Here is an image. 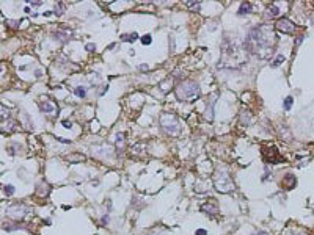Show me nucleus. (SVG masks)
<instances>
[{
	"instance_id": "nucleus-1",
	"label": "nucleus",
	"mask_w": 314,
	"mask_h": 235,
	"mask_svg": "<svg viewBox=\"0 0 314 235\" xmlns=\"http://www.w3.org/2000/svg\"><path fill=\"white\" fill-rule=\"evenodd\" d=\"M276 42V36L272 27L259 25L250 30L244 41V47L248 53L256 55L259 58H267L272 53L273 46Z\"/></svg>"
},
{
	"instance_id": "nucleus-2",
	"label": "nucleus",
	"mask_w": 314,
	"mask_h": 235,
	"mask_svg": "<svg viewBox=\"0 0 314 235\" xmlns=\"http://www.w3.org/2000/svg\"><path fill=\"white\" fill-rule=\"evenodd\" d=\"M176 96L179 101L186 102V101H192V99H196L201 93L200 89V85L196 82H193V80H184L181 82L178 86H176Z\"/></svg>"
},
{
	"instance_id": "nucleus-3",
	"label": "nucleus",
	"mask_w": 314,
	"mask_h": 235,
	"mask_svg": "<svg viewBox=\"0 0 314 235\" xmlns=\"http://www.w3.org/2000/svg\"><path fill=\"white\" fill-rule=\"evenodd\" d=\"M159 122L162 125V129L168 135H171V137H178L182 132V125H181L179 117L173 113H162L159 117Z\"/></svg>"
},
{
	"instance_id": "nucleus-4",
	"label": "nucleus",
	"mask_w": 314,
	"mask_h": 235,
	"mask_svg": "<svg viewBox=\"0 0 314 235\" xmlns=\"http://www.w3.org/2000/svg\"><path fill=\"white\" fill-rule=\"evenodd\" d=\"M214 187L217 191L220 193H231L236 190V185L233 182V179H231L229 173L226 169H218L215 171L214 174Z\"/></svg>"
},
{
	"instance_id": "nucleus-5",
	"label": "nucleus",
	"mask_w": 314,
	"mask_h": 235,
	"mask_svg": "<svg viewBox=\"0 0 314 235\" xmlns=\"http://www.w3.org/2000/svg\"><path fill=\"white\" fill-rule=\"evenodd\" d=\"M29 213H30V207H27L25 204H11L6 209V215L14 221L24 220L25 215H29Z\"/></svg>"
},
{
	"instance_id": "nucleus-6",
	"label": "nucleus",
	"mask_w": 314,
	"mask_h": 235,
	"mask_svg": "<svg viewBox=\"0 0 314 235\" xmlns=\"http://www.w3.org/2000/svg\"><path fill=\"white\" fill-rule=\"evenodd\" d=\"M262 157H264V160L267 161V163H270V165L280 163V161L284 160L280 154H278L276 147H273V146H270V147H262Z\"/></svg>"
},
{
	"instance_id": "nucleus-7",
	"label": "nucleus",
	"mask_w": 314,
	"mask_h": 235,
	"mask_svg": "<svg viewBox=\"0 0 314 235\" xmlns=\"http://www.w3.org/2000/svg\"><path fill=\"white\" fill-rule=\"evenodd\" d=\"M275 28L278 31H283V33H294L295 24L291 22L289 19H286V17H283V19H278V22L275 24Z\"/></svg>"
},
{
	"instance_id": "nucleus-8",
	"label": "nucleus",
	"mask_w": 314,
	"mask_h": 235,
	"mask_svg": "<svg viewBox=\"0 0 314 235\" xmlns=\"http://www.w3.org/2000/svg\"><path fill=\"white\" fill-rule=\"evenodd\" d=\"M215 101H217V94H212L210 99L207 101V104H206V113H204V116H206L207 121H212V119H214V107H215Z\"/></svg>"
},
{
	"instance_id": "nucleus-9",
	"label": "nucleus",
	"mask_w": 314,
	"mask_h": 235,
	"mask_svg": "<svg viewBox=\"0 0 314 235\" xmlns=\"http://www.w3.org/2000/svg\"><path fill=\"white\" fill-rule=\"evenodd\" d=\"M201 210L204 213H207V215H210V216H215V215H218V205H217L215 201H210L207 204H203Z\"/></svg>"
},
{
	"instance_id": "nucleus-10",
	"label": "nucleus",
	"mask_w": 314,
	"mask_h": 235,
	"mask_svg": "<svg viewBox=\"0 0 314 235\" xmlns=\"http://www.w3.org/2000/svg\"><path fill=\"white\" fill-rule=\"evenodd\" d=\"M49 193H50V185L47 182H44V180H41V182L38 184V187H36V196L46 197Z\"/></svg>"
},
{
	"instance_id": "nucleus-11",
	"label": "nucleus",
	"mask_w": 314,
	"mask_h": 235,
	"mask_svg": "<svg viewBox=\"0 0 314 235\" xmlns=\"http://www.w3.org/2000/svg\"><path fill=\"white\" fill-rule=\"evenodd\" d=\"M281 185H283L286 190H292L295 185H297V179H295L292 174H286L284 179H283V182H281Z\"/></svg>"
},
{
	"instance_id": "nucleus-12",
	"label": "nucleus",
	"mask_w": 314,
	"mask_h": 235,
	"mask_svg": "<svg viewBox=\"0 0 314 235\" xmlns=\"http://www.w3.org/2000/svg\"><path fill=\"white\" fill-rule=\"evenodd\" d=\"M251 10H253V6H251L250 2H242L241 6H239L237 14H239V16H245V14H248V13H251Z\"/></svg>"
},
{
	"instance_id": "nucleus-13",
	"label": "nucleus",
	"mask_w": 314,
	"mask_h": 235,
	"mask_svg": "<svg viewBox=\"0 0 314 235\" xmlns=\"http://www.w3.org/2000/svg\"><path fill=\"white\" fill-rule=\"evenodd\" d=\"M278 14H280V8L276 5H270L269 8H267V11H265V16L269 17V19H273V17H276Z\"/></svg>"
},
{
	"instance_id": "nucleus-14",
	"label": "nucleus",
	"mask_w": 314,
	"mask_h": 235,
	"mask_svg": "<svg viewBox=\"0 0 314 235\" xmlns=\"http://www.w3.org/2000/svg\"><path fill=\"white\" fill-rule=\"evenodd\" d=\"M124 144H126L124 133H118V135H116V151H118V152H123V151H124Z\"/></svg>"
},
{
	"instance_id": "nucleus-15",
	"label": "nucleus",
	"mask_w": 314,
	"mask_h": 235,
	"mask_svg": "<svg viewBox=\"0 0 314 235\" xmlns=\"http://www.w3.org/2000/svg\"><path fill=\"white\" fill-rule=\"evenodd\" d=\"M39 108H41V111L47 113V114H50V113L55 111V107H53L50 102H39Z\"/></svg>"
},
{
	"instance_id": "nucleus-16",
	"label": "nucleus",
	"mask_w": 314,
	"mask_h": 235,
	"mask_svg": "<svg viewBox=\"0 0 314 235\" xmlns=\"http://www.w3.org/2000/svg\"><path fill=\"white\" fill-rule=\"evenodd\" d=\"M69 163H79V161H84L85 160V155H82V154H71V155L66 157Z\"/></svg>"
},
{
	"instance_id": "nucleus-17",
	"label": "nucleus",
	"mask_w": 314,
	"mask_h": 235,
	"mask_svg": "<svg viewBox=\"0 0 314 235\" xmlns=\"http://www.w3.org/2000/svg\"><path fill=\"white\" fill-rule=\"evenodd\" d=\"M250 121H251L250 111H242V113H241V122L245 124V125H248V124H250Z\"/></svg>"
},
{
	"instance_id": "nucleus-18",
	"label": "nucleus",
	"mask_w": 314,
	"mask_h": 235,
	"mask_svg": "<svg viewBox=\"0 0 314 235\" xmlns=\"http://www.w3.org/2000/svg\"><path fill=\"white\" fill-rule=\"evenodd\" d=\"M137 38H138V35L134 31V33H129V35H123L121 36V39L123 41H126V42H134V41H137Z\"/></svg>"
},
{
	"instance_id": "nucleus-19",
	"label": "nucleus",
	"mask_w": 314,
	"mask_h": 235,
	"mask_svg": "<svg viewBox=\"0 0 314 235\" xmlns=\"http://www.w3.org/2000/svg\"><path fill=\"white\" fill-rule=\"evenodd\" d=\"M74 94H76L77 97H80V99H84L87 96V88L85 86H77L76 89H74Z\"/></svg>"
},
{
	"instance_id": "nucleus-20",
	"label": "nucleus",
	"mask_w": 314,
	"mask_h": 235,
	"mask_svg": "<svg viewBox=\"0 0 314 235\" xmlns=\"http://www.w3.org/2000/svg\"><path fill=\"white\" fill-rule=\"evenodd\" d=\"M281 135H284V137H286V141H291V140H292V135H291L289 129L286 127V125H281Z\"/></svg>"
},
{
	"instance_id": "nucleus-21",
	"label": "nucleus",
	"mask_w": 314,
	"mask_h": 235,
	"mask_svg": "<svg viewBox=\"0 0 314 235\" xmlns=\"http://www.w3.org/2000/svg\"><path fill=\"white\" fill-rule=\"evenodd\" d=\"M8 114H10V111H8L3 105H0V121L8 119Z\"/></svg>"
},
{
	"instance_id": "nucleus-22",
	"label": "nucleus",
	"mask_w": 314,
	"mask_h": 235,
	"mask_svg": "<svg viewBox=\"0 0 314 235\" xmlns=\"http://www.w3.org/2000/svg\"><path fill=\"white\" fill-rule=\"evenodd\" d=\"M140 41H142L143 46H149V44L152 42V36H151V35H145V36H142Z\"/></svg>"
},
{
	"instance_id": "nucleus-23",
	"label": "nucleus",
	"mask_w": 314,
	"mask_h": 235,
	"mask_svg": "<svg viewBox=\"0 0 314 235\" xmlns=\"http://www.w3.org/2000/svg\"><path fill=\"white\" fill-rule=\"evenodd\" d=\"M292 102H294V99H292L291 96H288V97H286V99H284V105H283V107H284V110H291V107H292Z\"/></svg>"
},
{
	"instance_id": "nucleus-24",
	"label": "nucleus",
	"mask_w": 314,
	"mask_h": 235,
	"mask_svg": "<svg viewBox=\"0 0 314 235\" xmlns=\"http://www.w3.org/2000/svg\"><path fill=\"white\" fill-rule=\"evenodd\" d=\"M3 191H5L6 196H13V194H14V187H13V185H5Z\"/></svg>"
},
{
	"instance_id": "nucleus-25",
	"label": "nucleus",
	"mask_w": 314,
	"mask_h": 235,
	"mask_svg": "<svg viewBox=\"0 0 314 235\" xmlns=\"http://www.w3.org/2000/svg\"><path fill=\"white\" fill-rule=\"evenodd\" d=\"M186 5L187 6H190V8H193V10H200V2H193V0H187L186 2Z\"/></svg>"
},
{
	"instance_id": "nucleus-26",
	"label": "nucleus",
	"mask_w": 314,
	"mask_h": 235,
	"mask_svg": "<svg viewBox=\"0 0 314 235\" xmlns=\"http://www.w3.org/2000/svg\"><path fill=\"white\" fill-rule=\"evenodd\" d=\"M63 10H64V5L63 3H58V5H55V8H53V11H55V14H61L63 13Z\"/></svg>"
},
{
	"instance_id": "nucleus-27",
	"label": "nucleus",
	"mask_w": 314,
	"mask_h": 235,
	"mask_svg": "<svg viewBox=\"0 0 314 235\" xmlns=\"http://www.w3.org/2000/svg\"><path fill=\"white\" fill-rule=\"evenodd\" d=\"M281 61H284V57H283L281 53H280V55H278V57L275 58V61L272 63V66H273V68H276V66H280V63H281Z\"/></svg>"
},
{
	"instance_id": "nucleus-28",
	"label": "nucleus",
	"mask_w": 314,
	"mask_h": 235,
	"mask_svg": "<svg viewBox=\"0 0 314 235\" xmlns=\"http://www.w3.org/2000/svg\"><path fill=\"white\" fill-rule=\"evenodd\" d=\"M53 35H55V36H57V38H61L60 41H63V42H64V41H66V39H68V35H66V33H61V31H55Z\"/></svg>"
},
{
	"instance_id": "nucleus-29",
	"label": "nucleus",
	"mask_w": 314,
	"mask_h": 235,
	"mask_svg": "<svg viewBox=\"0 0 314 235\" xmlns=\"http://www.w3.org/2000/svg\"><path fill=\"white\" fill-rule=\"evenodd\" d=\"M251 235H270L269 232H264V230H256V232H253Z\"/></svg>"
},
{
	"instance_id": "nucleus-30",
	"label": "nucleus",
	"mask_w": 314,
	"mask_h": 235,
	"mask_svg": "<svg viewBox=\"0 0 314 235\" xmlns=\"http://www.w3.org/2000/svg\"><path fill=\"white\" fill-rule=\"evenodd\" d=\"M63 125H64L66 129H71V127H72V122H71V121H63Z\"/></svg>"
},
{
	"instance_id": "nucleus-31",
	"label": "nucleus",
	"mask_w": 314,
	"mask_h": 235,
	"mask_svg": "<svg viewBox=\"0 0 314 235\" xmlns=\"http://www.w3.org/2000/svg\"><path fill=\"white\" fill-rule=\"evenodd\" d=\"M195 235H207V232H206L204 229H198V230L195 232Z\"/></svg>"
},
{
	"instance_id": "nucleus-32",
	"label": "nucleus",
	"mask_w": 314,
	"mask_h": 235,
	"mask_svg": "<svg viewBox=\"0 0 314 235\" xmlns=\"http://www.w3.org/2000/svg\"><path fill=\"white\" fill-rule=\"evenodd\" d=\"M8 24H10V25H13L14 28H16V27L19 25V21H8Z\"/></svg>"
},
{
	"instance_id": "nucleus-33",
	"label": "nucleus",
	"mask_w": 314,
	"mask_h": 235,
	"mask_svg": "<svg viewBox=\"0 0 314 235\" xmlns=\"http://www.w3.org/2000/svg\"><path fill=\"white\" fill-rule=\"evenodd\" d=\"M94 49H96L94 44H87V50H94Z\"/></svg>"
},
{
	"instance_id": "nucleus-34",
	"label": "nucleus",
	"mask_w": 314,
	"mask_h": 235,
	"mask_svg": "<svg viewBox=\"0 0 314 235\" xmlns=\"http://www.w3.org/2000/svg\"><path fill=\"white\" fill-rule=\"evenodd\" d=\"M57 140H58L60 143H64V144H68V143H71V141H69V140H66V138H57Z\"/></svg>"
},
{
	"instance_id": "nucleus-35",
	"label": "nucleus",
	"mask_w": 314,
	"mask_h": 235,
	"mask_svg": "<svg viewBox=\"0 0 314 235\" xmlns=\"http://www.w3.org/2000/svg\"><path fill=\"white\" fill-rule=\"evenodd\" d=\"M138 69H140V71H148V69H149V66H148V65H142Z\"/></svg>"
},
{
	"instance_id": "nucleus-36",
	"label": "nucleus",
	"mask_w": 314,
	"mask_h": 235,
	"mask_svg": "<svg viewBox=\"0 0 314 235\" xmlns=\"http://www.w3.org/2000/svg\"><path fill=\"white\" fill-rule=\"evenodd\" d=\"M30 5H33V6H41V2L36 0V2H30Z\"/></svg>"
},
{
	"instance_id": "nucleus-37",
	"label": "nucleus",
	"mask_w": 314,
	"mask_h": 235,
	"mask_svg": "<svg viewBox=\"0 0 314 235\" xmlns=\"http://www.w3.org/2000/svg\"><path fill=\"white\" fill-rule=\"evenodd\" d=\"M105 223H108V215H107V216H104V218H102V224H105Z\"/></svg>"
},
{
	"instance_id": "nucleus-38",
	"label": "nucleus",
	"mask_w": 314,
	"mask_h": 235,
	"mask_svg": "<svg viewBox=\"0 0 314 235\" xmlns=\"http://www.w3.org/2000/svg\"><path fill=\"white\" fill-rule=\"evenodd\" d=\"M312 215H314V209H312Z\"/></svg>"
}]
</instances>
